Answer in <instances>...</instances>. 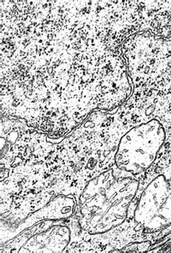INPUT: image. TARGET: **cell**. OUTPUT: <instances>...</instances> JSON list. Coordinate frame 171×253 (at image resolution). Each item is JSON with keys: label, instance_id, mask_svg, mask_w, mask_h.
<instances>
[{"label": "cell", "instance_id": "1", "mask_svg": "<svg viewBox=\"0 0 171 253\" xmlns=\"http://www.w3.org/2000/svg\"><path fill=\"white\" fill-rule=\"evenodd\" d=\"M116 168L89 180L78 199V224L91 235L106 233L125 223L139 188L136 177Z\"/></svg>", "mask_w": 171, "mask_h": 253}, {"label": "cell", "instance_id": "2", "mask_svg": "<svg viewBox=\"0 0 171 253\" xmlns=\"http://www.w3.org/2000/svg\"><path fill=\"white\" fill-rule=\"evenodd\" d=\"M136 231L144 234L161 232L171 225V165L155 167L139 180L132 201Z\"/></svg>", "mask_w": 171, "mask_h": 253}, {"label": "cell", "instance_id": "3", "mask_svg": "<svg viewBox=\"0 0 171 253\" xmlns=\"http://www.w3.org/2000/svg\"><path fill=\"white\" fill-rule=\"evenodd\" d=\"M166 139V128L158 119L133 127L119 141L114 156L115 166L139 181L155 164Z\"/></svg>", "mask_w": 171, "mask_h": 253}, {"label": "cell", "instance_id": "4", "mask_svg": "<svg viewBox=\"0 0 171 253\" xmlns=\"http://www.w3.org/2000/svg\"><path fill=\"white\" fill-rule=\"evenodd\" d=\"M58 223L56 226H52L48 229L47 226L45 232H39V225H36L31 230L23 233L19 238L28 239L23 249H26L24 253H61L70 244L71 233L70 229Z\"/></svg>", "mask_w": 171, "mask_h": 253}, {"label": "cell", "instance_id": "5", "mask_svg": "<svg viewBox=\"0 0 171 253\" xmlns=\"http://www.w3.org/2000/svg\"><path fill=\"white\" fill-rule=\"evenodd\" d=\"M76 207H78V202L75 201V196L58 195L49 204H47L34 214L30 216L27 220H25L19 228L23 227V229H26L41 220L67 219L71 217L75 210L77 211Z\"/></svg>", "mask_w": 171, "mask_h": 253}, {"label": "cell", "instance_id": "6", "mask_svg": "<svg viewBox=\"0 0 171 253\" xmlns=\"http://www.w3.org/2000/svg\"><path fill=\"white\" fill-rule=\"evenodd\" d=\"M155 243H156V244L153 245L150 247V248L153 247L155 249L158 250L155 252L171 253V232H169L167 235H165L162 238L159 239Z\"/></svg>", "mask_w": 171, "mask_h": 253}, {"label": "cell", "instance_id": "7", "mask_svg": "<svg viewBox=\"0 0 171 253\" xmlns=\"http://www.w3.org/2000/svg\"><path fill=\"white\" fill-rule=\"evenodd\" d=\"M153 236H154L153 241H152V242H153H153H154V243H155V234H153ZM151 240H152V239H151ZM141 240H142H142H144H144H147V239H146L145 237H142V239Z\"/></svg>", "mask_w": 171, "mask_h": 253}]
</instances>
